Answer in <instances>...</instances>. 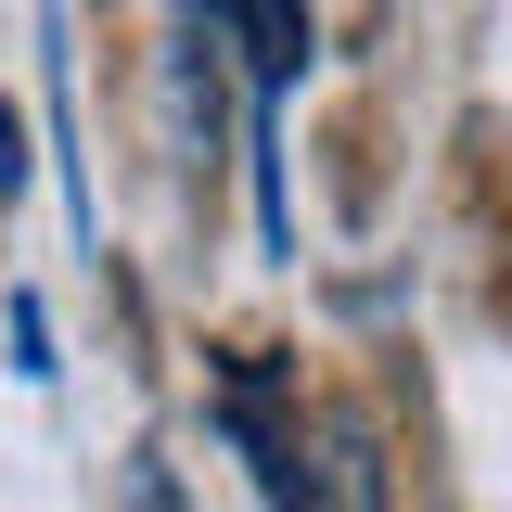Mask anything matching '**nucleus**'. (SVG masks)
Masks as SVG:
<instances>
[{"instance_id":"nucleus-1","label":"nucleus","mask_w":512,"mask_h":512,"mask_svg":"<svg viewBox=\"0 0 512 512\" xmlns=\"http://www.w3.org/2000/svg\"><path fill=\"white\" fill-rule=\"evenodd\" d=\"M231 39H244L256 90H282V77H308V0H205Z\"/></svg>"},{"instance_id":"nucleus-2","label":"nucleus","mask_w":512,"mask_h":512,"mask_svg":"<svg viewBox=\"0 0 512 512\" xmlns=\"http://www.w3.org/2000/svg\"><path fill=\"white\" fill-rule=\"evenodd\" d=\"M13 372L52 384V320H39V295H13Z\"/></svg>"},{"instance_id":"nucleus-3","label":"nucleus","mask_w":512,"mask_h":512,"mask_svg":"<svg viewBox=\"0 0 512 512\" xmlns=\"http://www.w3.org/2000/svg\"><path fill=\"white\" fill-rule=\"evenodd\" d=\"M39 180V154H26V116H13V103H0V205H13V192Z\"/></svg>"}]
</instances>
